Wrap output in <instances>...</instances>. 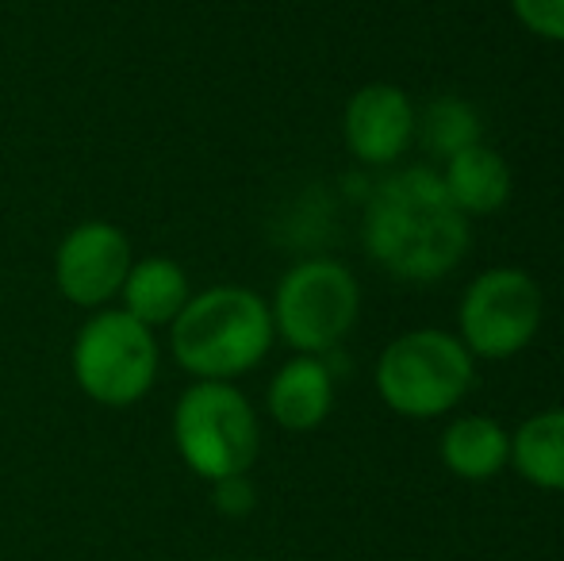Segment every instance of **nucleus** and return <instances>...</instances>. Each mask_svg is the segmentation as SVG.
<instances>
[{
  "instance_id": "9b49d317",
  "label": "nucleus",
  "mask_w": 564,
  "mask_h": 561,
  "mask_svg": "<svg viewBox=\"0 0 564 561\" xmlns=\"http://www.w3.org/2000/svg\"><path fill=\"white\" fill-rule=\"evenodd\" d=\"M442 185H446L449 201L460 208V216H496L503 212V204L514 193V177L507 158L488 142H476L457 154L446 158V165L438 170Z\"/></svg>"
},
{
  "instance_id": "4468645a",
  "label": "nucleus",
  "mask_w": 564,
  "mask_h": 561,
  "mask_svg": "<svg viewBox=\"0 0 564 561\" xmlns=\"http://www.w3.org/2000/svg\"><path fill=\"white\" fill-rule=\"evenodd\" d=\"M511 465L527 485L564 493V408H545L514 427Z\"/></svg>"
},
{
  "instance_id": "dca6fc26",
  "label": "nucleus",
  "mask_w": 564,
  "mask_h": 561,
  "mask_svg": "<svg viewBox=\"0 0 564 561\" xmlns=\"http://www.w3.org/2000/svg\"><path fill=\"white\" fill-rule=\"evenodd\" d=\"M511 12L530 35L564 43V0H511Z\"/></svg>"
},
{
  "instance_id": "0eeeda50",
  "label": "nucleus",
  "mask_w": 564,
  "mask_h": 561,
  "mask_svg": "<svg viewBox=\"0 0 564 561\" xmlns=\"http://www.w3.org/2000/svg\"><path fill=\"white\" fill-rule=\"evenodd\" d=\"M545 320V292L519 266H491L468 281L457 304V338L473 358L503 362L538 338Z\"/></svg>"
},
{
  "instance_id": "2eb2a0df",
  "label": "nucleus",
  "mask_w": 564,
  "mask_h": 561,
  "mask_svg": "<svg viewBox=\"0 0 564 561\" xmlns=\"http://www.w3.org/2000/svg\"><path fill=\"white\" fill-rule=\"evenodd\" d=\"M415 136H423L426 147H431L434 154L446 162V158L457 154V150L484 142V123H480V112H476L468 100L438 97V100H431V105H426L423 116H419Z\"/></svg>"
},
{
  "instance_id": "f3484780",
  "label": "nucleus",
  "mask_w": 564,
  "mask_h": 561,
  "mask_svg": "<svg viewBox=\"0 0 564 561\" xmlns=\"http://www.w3.org/2000/svg\"><path fill=\"white\" fill-rule=\"evenodd\" d=\"M212 504L219 508V516H230V519L250 516L253 504H258V493H253L250 473H242V477L216 481V485H212Z\"/></svg>"
},
{
  "instance_id": "423d86ee",
  "label": "nucleus",
  "mask_w": 564,
  "mask_h": 561,
  "mask_svg": "<svg viewBox=\"0 0 564 561\" xmlns=\"http://www.w3.org/2000/svg\"><path fill=\"white\" fill-rule=\"evenodd\" d=\"M273 331L296 354H330L346 343L361 315V284L349 273V266L335 258H307L296 262L269 300Z\"/></svg>"
},
{
  "instance_id": "f257e3e1",
  "label": "nucleus",
  "mask_w": 564,
  "mask_h": 561,
  "mask_svg": "<svg viewBox=\"0 0 564 561\" xmlns=\"http://www.w3.org/2000/svg\"><path fill=\"white\" fill-rule=\"evenodd\" d=\"M369 258L400 281H442L468 255V216L449 201L438 170L411 165L372 188L361 216Z\"/></svg>"
},
{
  "instance_id": "6e6552de",
  "label": "nucleus",
  "mask_w": 564,
  "mask_h": 561,
  "mask_svg": "<svg viewBox=\"0 0 564 561\" xmlns=\"http://www.w3.org/2000/svg\"><path fill=\"white\" fill-rule=\"evenodd\" d=\"M131 266L134 255L123 227L108 219H85L54 250V284L69 304L100 312L108 300L119 296Z\"/></svg>"
},
{
  "instance_id": "1a4fd4ad",
  "label": "nucleus",
  "mask_w": 564,
  "mask_h": 561,
  "mask_svg": "<svg viewBox=\"0 0 564 561\" xmlns=\"http://www.w3.org/2000/svg\"><path fill=\"white\" fill-rule=\"evenodd\" d=\"M419 131V112L408 89L392 82L361 85L346 100L341 112V139L346 150L365 165H392L411 147Z\"/></svg>"
},
{
  "instance_id": "ddd939ff",
  "label": "nucleus",
  "mask_w": 564,
  "mask_h": 561,
  "mask_svg": "<svg viewBox=\"0 0 564 561\" xmlns=\"http://www.w3.org/2000/svg\"><path fill=\"white\" fill-rule=\"evenodd\" d=\"M193 289H188V273L181 262L173 258H142V262L131 266L123 289H119V300H123V312L131 320H139L142 327H170L181 315V308L188 304Z\"/></svg>"
},
{
  "instance_id": "7ed1b4c3",
  "label": "nucleus",
  "mask_w": 564,
  "mask_h": 561,
  "mask_svg": "<svg viewBox=\"0 0 564 561\" xmlns=\"http://www.w3.org/2000/svg\"><path fill=\"white\" fill-rule=\"evenodd\" d=\"M476 358L457 335L442 327L403 331L380 350L372 385L388 412L403 420H438L468 397Z\"/></svg>"
},
{
  "instance_id": "f8f14e48",
  "label": "nucleus",
  "mask_w": 564,
  "mask_h": 561,
  "mask_svg": "<svg viewBox=\"0 0 564 561\" xmlns=\"http://www.w3.org/2000/svg\"><path fill=\"white\" fill-rule=\"evenodd\" d=\"M442 465L457 481H491L511 465V431L496 416H457L438 439Z\"/></svg>"
},
{
  "instance_id": "f03ea898",
  "label": "nucleus",
  "mask_w": 564,
  "mask_h": 561,
  "mask_svg": "<svg viewBox=\"0 0 564 561\" xmlns=\"http://www.w3.org/2000/svg\"><path fill=\"white\" fill-rule=\"evenodd\" d=\"M269 300L242 284H216L181 308L170 323L173 358L196 381H235L265 362L273 350Z\"/></svg>"
},
{
  "instance_id": "20e7f679",
  "label": "nucleus",
  "mask_w": 564,
  "mask_h": 561,
  "mask_svg": "<svg viewBox=\"0 0 564 561\" xmlns=\"http://www.w3.org/2000/svg\"><path fill=\"white\" fill-rule=\"evenodd\" d=\"M173 446L188 473L216 485L242 477L261 454V423L235 381H196L173 404Z\"/></svg>"
},
{
  "instance_id": "39448f33",
  "label": "nucleus",
  "mask_w": 564,
  "mask_h": 561,
  "mask_svg": "<svg viewBox=\"0 0 564 561\" xmlns=\"http://www.w3.org/2000/svg\"><path fill=\"white\" fill-rule=\"evenodd\" d=\"M74 381L93 404L100 408H131L150 397L158 381V338L150 327L123 312V308H100L77 331L69 350Z\"/></svg>"
},
{
  "instance_id": "9d476101",
  "label": "nucleus",
  "mask_w": 564,
  "mask_h": 561,
  "mask_svg": "<svg viewBox=\"0 0 564 561\" xmlns=\"http://www.w3.org/2000/svg\"><path fill=\"white\" fill-rule=\"evenodd\" d=\"M265 412L281 431L307 434L327 423L335 412V374L327 358L315 354H296L273 374L265 392Z\"/></svg>"
}]
</instances>
